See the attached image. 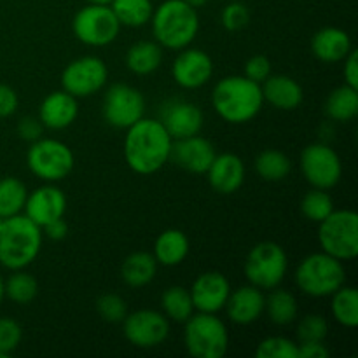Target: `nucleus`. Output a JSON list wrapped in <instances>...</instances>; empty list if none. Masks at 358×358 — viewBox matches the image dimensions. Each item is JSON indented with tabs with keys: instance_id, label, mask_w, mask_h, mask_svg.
I'll return each instance as SVG.
<instances>
[{
	"instance_id": "obj_12",
	"label": "nucleus",
	"mask_w": 358,
	"mask_h": 358,
	"mask_svg": "<svg viewBox=\"0 0 358 358\" xmlns=\"http://www.w3.org/2000/svg\"><path fill=\"white\" fill-rule=\"evenodd\" d=\"M101 112L110 126L128 129L145 114V98L129 84H112L105 93Z\"/></svg>"
},
{
	"instance_id": "obj_50",
	"label": "nucleus",
	"mask_w": 358,
	"mask_h": 358,
	"mask_svg": "<svg viewBox=\"0 0 358 358\" xmlns=\"http://www.w3.org/2000/svg\"><path fill=\"white\" fill-rule=\"evenodd\" d=\"M86 2L87 3H107V6H108V3H110L112 0H86Z\"/></svg>"
},
{
	"instance_id": "obj_2",
	"label": "nucleus",
	"mask_w": 358,
	"mask_h": 358,
	"mask_svg": "<svg viewBox=\"0 0 358 358\" xmlns=\"http://www.w3.org/2000/svg\"><path fill=\"white\" fill-rule=\"evenodd\" d=\"M212 105L219 117L231 124H245L252 121L264 105L261 84L245 76H227L215 84Z\"/></svg>"
},
{
	"instance_id": "obj_35",
	"label": "nucleus",
	"mask_w": 358,
	"mask_h": 358,
	"mask_svg": "<svg viewBox=\"0 0 358 358\" xmlns=\"http://www.w3.org/2000/svg\"><path fill=\"white\" fill-rule=\"evenodd\" d=\"M3 292H6L7 299L24 306L37 297L38 283L34 275L27 273L24 269H16L9 278L3 280Z\"/></svg>"
},
{
	"instance_id": "obj_43",
	"label": "nucleus",
	"mask_w": 358,
	"mask_h": 358,
	"mask_svg": "<svg viewBox=\"0 0 358 358\" xmlns=\"http://www.w3.org/2000/svg\"><path fill=\"white\" fill-rule=\"evenodd\" d=\"M20 98L17 93L7 84H0V119L10 117L17 110Z\"/></svg>"
},
{
	"instance_id": "obj_15",
	"label": "nucleus",
	"mask_w": 358,
	"mask_h": 358,
	"mask_svg": "<svg viewBox=\"0 0 358 358\" xmlns=\"http://www.w3.org/2000/svg\"><path fill=\"white\" fill-rule=\"evenodd\" d=\"M171 76L184 90H198L212 79L213 62L201 49L184 48L173 59Z\"/></svg>"
},
{
	"instance_id": "obj_18",
	"label": "nucleus",
	"mask_w": 358,
	"mask_h": 358,
	"mask_svg": "<svg viewBox=\"0 0 358 358\" xmlns=\"http://www.w3.org/2000/svg\"><path fill=\"white\" fill-rule=\"evenodd\" d=\"M66 212V196L59 187L52 184H45L35 189L31 194L27 196L23 213L37 224L38 227L48 226L52 220L63 219Z\"/></svg>"
},
{
	"instance_id": "obj_48",
	"label": "nucleus",
	"mask_w": 358,
	"mask_h": 358,
	"mask_svg": "<svg viewBox=\"0 0 358 358\" xmlns=\"http://www.w3.org/2000/svg\"><path fill=\"white\" fill-rule=\"evenodd\" d=\"M185 3H189L191 7H194V9H199V7L206 6V3L210 2V0H184Z\"/></svg>"
},
{
	"instance_id": "obj_45",
	"label": "nucleus",
	"mask_w": 358,
	"mask_h": 358,
	"mask_svg": "<svg viewBox=\"0 0 358 358\" xmlns=\"http://www.w3.org/2000/svg\"><path fill=\"white\" fill-rule=\"evenodd\" d=\"M345 69H343V76H345V84L357 87L358 90V52L355 49L350 51V55L345 59Z\"/></svg>"
},
{
	"instance_id": "obj_23",
	"label": "nucleus",
	"mask_w": 358,
	"mask_h": 358,
	"mask_svg": "<svg viewBox=\"0 0 358 358\" xmlns=\"http://www.w3.org/2000/svg\"><path fill=\"white\" fill-rule=\"evenodd\" d=\"M353 49L348 31L336 27H325L311 37V51L320 62H343Z\"/></svg>"
},
{
	"instance_id": "obj_5",
	"label": "nucleus",
	"mask_w": 358,
	"mask_h": 358,
	"mask_svg": "<svg viewBox=\"0 0 358 358\" xmlns=\"http://www.w3.org/2000/svg\"><path fill=\"white\" fill-rule=\"evenodd\" d=\"M346 282L345 266L339 259L317 252L301 261L296 269V283L311 297H329Z\"/></svg>"
},
{
	"instance_id": "obj_9",
	"label": "nucleus",
	"mask_w": 358,
	"mask_h": 358,
	"mask_svg": "<svg viewBox=\"0 0 358 358\" xmlns=\"http://www.w3.org/2000/svg\"><path fill=\"white\" fill-rule=\"evenodd\" d=\"M73 152L66 143L55 138H38L31 142L27 152L28 170L48 184L63 180L73 170Z\"/></svg>"
},
{
	"instance_id": "obj_11",
	"label": "nucleus",
	"mask_w": 358,
	"mask_h": 358,
	"mask_svg": "<svg viewBox=\"0 0 358 358\" xmlns=\"http://www.w3.org/2000/svg\"><path fill=\"white\" fill-rule=\"evenodd\" d=\"M301 171L311 187L329 191L341 180L343 164L334 149L325 143H310L301 152Z\"/></svg>"
},
{
	"instance_id": "obj_33",
	"label": "nucleus",
	"mask_w": 358,
	"mask_h": 358,
	"mask_svg": "<svg viewBox=\"0 0 358 358\" xmlns=\"http://www.w3.org/2000/svg\"><path fill=\"white\" fill-rule=\"evenodd\" d=\"M332 317L339 325L355 329L358 325V292L355 287L343 285L332 294Z\"/></svg>"
},
{
	"instance_id": "obj_13",
	"label": "nucleus",
	"mask_w": 358,
	"mask_h": 358,
	"mask_svg": "<svg viewBox=\"0 0 358 358\" xmlns=\"http://www.w3.org/2000/svg\"><path fill=\"white\" fill-rule=\"evenodd\" d=\"M108 79V69L98 56H83L65 66L62 73L63 91L76 98H87L103 90Z\"/></svg>"
},
{
	"instance_id": "obj_21",
	"label": "nucleus",
	"mask_w": 358,
	"mask_h": 358,
	"mask_svg": "<svg viewBox=\"0 0 358 358\" xmlns=\"http://www.w3.org/2000/svg\"><path fill=\"white\" fill-rule=\"evenodd\" d=\"M206 175L213 191L219 194H233L245 182V164L236 154H217Z\"/></svg>"
},
{
	"instance_id": "obj_32",
	"label": "nucleus",
	"mask_w": 358,
	"mask_h": 358,
	"mask_svg": "<svg viewBox=\"0 0 358 358\" xmlns=\"http://www.w3.org/2000/svg\"><path fill=\"white\" fill-rule=\"evenodd\" d=\"M255 171L262 180L268 182H280L290 173L292 163L289 156L278 149H266L255 157Z\"/></svg>"
},
{
	"instance_id": "obj_42",
	"label": "nucleus",
	"mask_w": 358,
	"mask_h": 358,
	"mask_svg": "<svg viewBox=\"0 0 358 358\" xmlns=\"http://www.w3.org/2000/svg\"><path fill=\"white\" fill-rule=\"evenodd\" d=\"M245 77L254 83L262 84L269 76H271V62L264 55H255L245 63Z\"/></svg>"
},
{
	"instance_id": "obj_29",
	"label": "nucleus",
	"mask_w": 358,
	"mask_h": 358,
	"mask_svg": "<svg viewBox=\"0 0 358 358\" xmlns=\"http://www.w3.org/2000/svg\"><path fill=\"white\" fill-rule=\"evenodd\" d=\"M108 6L114 10L121 27L129 28H140L147 24L154 13L152 0H112Z\"/></svg>"
},
{
	"instance_id": "obj_3",
	"label": "nucleus",
	"mask_w": 358,
	"mask_h": 358,
	"mask_svg": "<svg viewBox=\"0 0 358 358\" xmlns=\"http://www.w3.org/2000/svg\"><path fill=\"white\" fill-rule=\"evenodd\" d=\"M152 35L163 49L180 51L189 48L199 31L198 10L185 3L184 0H164L154 9Z\"/></svg>"
},
{
	"instance_id": "obj_20",
	"label": "nucleus",
	"mask_w": 358,
	"mask_h": 358,
	"mask_svg": "<svg viewBox=\"0 0 358 358\" xmlns=\"http://www.w3.org/2000/svg\"><path fill=\"white\" fill-rule=\"evenodd\" d=\"M264 303L266 296L261 289L254 285H243L238 287L236 290H231L224 310L227 311V317L234 324L250 325L264 313Z\"/></svg>"
},
{
	"instance_id": "obj_19",
	"label": "nucleus",
	"mask_w": 358,
	"mask_h": 358,
	"mask_svg": "<svg viewBox=\"0 0 358 358\" xmlns=\"http://www.w3.org/2000/svg\"><path fill=\"white\" fill-rule=\"evenodd\" d=\"M191 299L194 310L201 313H219L224 310L231 294L229 280L219 271L201 273L191 287Z\"/></svg>"
},
{
	"instance_id": "obj_14",
	"label": "nucleus",
	"mask_w": 358,
	"mask_h": 358,
	"mask_svg": "<svg viewBox=\"0 0 358 358\" xmlns=\"http://www.w3.org/2000/svg\"><path fill=\"white\" fill-rule=\"evenodd\" d=\"M122 332L136 348H156L170 336V322L156 310H138L126 315L122 320Z\"/></svg>"
},
{
	"instance_id": "obj_16",
	"label": "nucleus",
	"mask_w": 358,
	"mask_h": 358,
	"mask_svg": "<svg viewBox=\"0 0 358 358\" xmlns=\"http://www.w3.org/2000/svg\"><path fill=\"white\" fill-rule=\"evenodd\" d=\"M159 121L171 140H180L199 135L205 124V115L196 103L185 100H171L161 108Z\"/></svg>"
},
{
	"instance_id": "obj_49",
	"label": "nucleus",
	"mask_w": 358,
	"mask_h": 358,
	"mask_svg": "<svg viewBox=\"0 0 358 358\" xmlns=\"http://www.w3.org/2000/svg\"><path fill=\"white\" fill-rule=\"evenodd\" d=\"M3 299H6V292H3V278L0 276V304H2Z\"/></svg>"
},
{
	"instance_id": "obj_6",
	"label": "nucleus",
	"mask_w": 358,
	"mask_h": 358,
	"mask_svg": "<svg viewBox=\"0 0 358 358\" xmlns=\"http://www.w3.org/2000/svg\"><path fill=\"white\" fill-rule=\"evenodd\" d=\"M184 345L194 358H222L229 348V332L215 313H192L184 322Z\"/></svg>"
},
{
	"instance_id": "obj_36",
	"label": "nucleus",
	"mask_w": 358,
	"mask_h": 358,
	"mask_svg": "<svg viewBox=\"0 0 358 358\" xmlns=\"http://www.w3.org/2000/svg\"><path fill=\"white\" fill-rule=\"evenodd\" d=\"M301 212L308 220L320 224L325 217L334 212V199L324 189L313 187V191L304 194L303 201H301Z\"/></svg>"
},
{
	"instance_id": "obj_1",
	"label": "nucleus",
	"mask_w": 358,
	"mask_h": 358,
	"mask_svg": "<svg viewBox=\"0 0 358 358\" xmlns=\"http://www.w3.org/2000/svg\"><path fill=\"white\" fill-rule=\"evenodd\" d=\"M171 142L159 119L142 117L126 129V163L138 175L156 173L170 161Z\"/></svg>"
},
{
	"instance_id": "obj_37",
	"label": "nucleus",
	"mask_w": 358,
	"mask_h": 358,
	"mask_svg": "<svg viewBox=\"0 0 358 358\" xmlns=\"http://www.w3.org/2000/svg\"><path fill=\"white\" fill-rule=\"evenodd\" d=\"M257 358H299V345L282 336L262 339L255 348Z\"/></svg>"
},
{
	"instance_id": "obj_46",
	"label": "nucleus",
	"mask_w": 358,
	"mask_h": 358,
	"mask_svg": "<svg viewBox=\"0 0 358 358\" xmlns=\"http://www.w3.org/2000/svg\"><path fill=\"white\" fill-rule=\"evenodd\" d=\"M297 345H299V358H327L331 353L324 341L297 343Z\"/></svg>"
},
{
	"instance_id": "obj_34",
	"label": "nucleus",
	"mask_w": 358,
	"mask_h": 358,
	"mask_svg": "<svg viewBox=\"0 0 358 358\" xmlns=\"http://www.w3.org/2000/svg\"><path fill=\"white\" fill-rule=\"evenodd\" d=\"M27 196L28 191L23 180L16 177L0 178V217L9 219L23 213Z\"/></svg>"
},
{
	"instance_id": "obj_30",
	"label": "nucleus",
	"mask_w": 358,
	"mask_h": 358,
	"mask_svg": "<svg viewBox=\"0 0 358 358\" xmlns=\"http://www.w3.org/2000/svg\"><path fill=\"white\" fill-rule=\"evenodd\" d=\"M161 308H163L164 317L177 324H184L194 313L191 292L180 285H171L164 290L161 296Z\"/></svg>"
},
{
	"instance_id": "obj_27",
	"label": "nucleus",
	"mask_w": 358,
	"mask_h": 358,
	"mask_svg": "<svg viewBox=\"0 0 358 358\" xmlns=\"http://www.w3.org/2000/svg\"><path fill=\"white\" fill-rule=\"evenodd\" d=\"M163 63V48L154 41H140L126 52V66L135 76H150Z\"/></svg>"
},
{
	"instance_id": "obj_7",
	"label": "nucleus",
	"mask_w": 358,
	"mask_h": 358,
	"mask_svg": "<svg viewBox=\"0 0 358 358\" xmlns=\"http://www.w3.org/2000/svg\"><path fill=\"white\" fill-rule=\"evenodd\" d=\"M322 252L339 259L353 261L358 255V215L353 210H334L318 227Z\"/></svg>"
},
{
	"instance_id": "obj_47",
	"label": "nucleus",
	"mask_w": 358,
	"mask_h": 358,
	"mask_svg": "<svg viewBox=\"0 0 358 358\" xmlns=\"http://www.w3.org/2000/svg\"><path fill=\"white\" fill-rule=\"evenodd\" d=\"M42 233H44L49 240L59 241L69 234V226H66V222L63 219L52 220V222H49L48 226L42 227Z\"/></svg>"
},
{
	"instance_id": "obj_28",
	"label": "nucleus",
	"mask_w": 358,
	"mask_h": 358,
	"mask_svg": "<svg viewBox=\"0 0 358 358\" xmlns=\"http://www.w3.org/2000/svg\"><path fill=\"white\" fill-rule=\"evenodd\" d=\"M325 114L338 122L353 121L358 114V90L343 84L329 94L325 101Z\"/></svg>"
},
{
	"instance_id": "obj_24",
	"label": "nucleus",
	"mask_w": 358,
	"mask_h": 358,
	"mask_svg": "<svg viewBox=\"0 0 358 358\" xmlns=\"http://www.w3.org/2000/svg\"><path fill=\"white\" fill-rule=\"evenodd\" d=\"M264 101L278 110H296L303 103V87L289 76H269L261 84Z\"/></svg>"
},
{
	"instance_id": "obj_44",
	"label": "nucleus",
	"mask_w": 358,
	"mask_h": 358,
	"mask_svg": "<svg viewBox=\"0 0 358 358\" xmlns=\"http://www.w3.org/2000/svg\"><path fill=\"white\" fill-rule=\"evenodd\" d=\"M42 131H44V126L38 121V117H23L20 122H17V135L20 138L27 140V142H35L42 136Z\"/></svg>"
},
{
	"instance_id": "obj_22",
	"label": "nucleus",
	"mask_w": 358,
	"mask_h": 358,
	"mask_svg": "<svg viewBox=\"0 0 358 358\" xmlns=\"http://www.w3.org/2000/svg\"><path fill=\"white\" fill-rule=\"evenodd\" d=\"M79 115L77 98L66 91H55L42 100L38 107V121L48 129H65Z\"/></svg>"
},
{
	"instance_id": "obj_51",
	"label": "nucleus",
	"mask_w": 358,
	"mask_h": 358,
	"mask_svg": "<svg viewBox=\"0 0 358 358\" xmlns=\"http://www.w3.org/2000/svg\"><path fill=\"white\" fill-rule=\"evenodd\" d=\"M2 224H3V217H0V227H2Z\"/></svg>"
},
{
	"instance_id": "obj_4",
	"label": "nucleus",
	"mask_w": 358,
	"mask_h": 358,
	"mask_svg": "<svg viewBox=\"0 0 358 358\" xmlns=\"http://www.w3.org/2000/svg\"><path fill=\"white\" fill-rule=\"evenodd\" d=\"M42 236L41 227L24 213L3 219L0 227V264L9 271L28 268L41 254Z\"/></svg>"
},
{
	"instance_id": "obj_40",
	"label": "nucleus",
	"mask_w": 358,
	"mask_h": 358,
	"mask_svg": "<svg viewBox=\"0 0 358 358\" xmlns=\"http://www.w3.org/2000/svg\"><path fill=\"white\" fill-rule=\"evenodd\" d=\"M23 339V329L13 318H0V358L9 357L20 346Z\"/></svg>"
},
{
	"instance_id": "obj_26",
	"label": "nucleus",
	"mask_w": 358,
	"mask_h": 358,
	"mask_svg": "<svg viewBox=\"0 0 358 358\" xmlns=\"http://www.w3.org/2000/svg\"><path fill=\"white\" fill-rule=\"evenodd\" d=\"M157 273V261L149 252H135L128 255L121 266V278L131 289L147 287Z\"/></svg>"
},
{
	"instance_id": "obj_38",
	"label": "nucleus",
	"mask_w": 358,
	"mask_h": 358,
	"mask_svg": "<svg viewBox=\"0 0 358 358\" xmlns=\"http://www.w3.org/2000/svg\"><path fill=\"white\" fill-rule=\"evenodd\" d=\"M329 334V324L322 315H306L301 318L297 325V339L299 343H311V341H325Z\"/></svg>"
},
{
	"instance_id": "obj_31",
	"label": "nucleus",
	"mask_w": 358,
	"mask_h": 358,
	"mask_svg": "<svg viewBox=\"0 0 358 358\" xmlns=\"http://www.w3.org/2000/svg\"><path fill=\"white\" fill-rule=\"evenodd\" d=\"M264 311L273 324L289 325L297 318L299 308H297L296 297L289 290H282L276 287V289H271V294L266 297Z\"/></svg>"
},
{
	"instance_id": "obj_17",
	"label": "nucleus",
	"mask_w": 358,
	"mask_h": 358,
	"mask_svg": "<svg viewBox=\"0 0 358 358\" xmlns=\"http://www.w3.org/2000/svg\"><path fill=\"white\" fill-rule=\"evenodd\" d=\"M215 156V147L205 136L192 135L187 136V138L171 142L170 161H173L177 166H180L185 171H191V173H206Z\"/></svg>"
},
{
	"instance_id": "obj_25",
	"label": "nucleus",
	"mask_w": 358,
	"mask_h": 358,
	"mask_svg": "<svg viewBox=\"0 0 358 358\" xmlns=\"http://www.w3.org/2000/svg\"><path fill=\"white\" fill-rule=\"evenodd\" d=\"M191 250L187 234L182 233L180 229H166L156 238L154 243V259L157 264L173 268V266L182 264Z\"/></svg>"
},
{
	"instance_id": "obj_8",
	"label": "nucleus",
	"mask_w": 358,
	"mask_h": 358,
	"mask_svg": "<svg viewBox=\"0 0 358 358\" xmlns=\"http://www.w3.org/2000/svg\"><path fill=\"white\" fill-rule=\"evenodd\" d=\"M289 269V257L283 247L275 241L257 243L247 255L245 276L250 285L261 290L276 289L283 282Z\"/></svg>"
},
{
	"instance_id": "obj_10",
	"label": "nucleus",
	"mask_w": 358,
	"mask_h": 358,
	"mask_svg": "<svg viewBox=\"0 0 358 358\" xmlns=\"http://www.w3.org/2000/svg\"><path fill=\"white\" fill-rule=\"evenodd\" d=\"M72 30L77 41L91 48L112 44L121 31V23L107 3H87L76 13Z\"/></svg>"
},
{
	"instance_id": "obj_39",
	"label": "nucleus",
	"mask_w": 358,
	"mask_h": 358,
	"mask_svg": "<svg viewBox=\"0 0 358 358\" xmlns=\"http://www.w3.org/2000/svg\"><path fill=\"white\" fill-rule=\"evenodd\" d=\"M96 311L108 324H119L128 315V306L117 294H103L96 299Z\"/></svg>"
},
{
	"instance_id": "obj_41",
	"label": "nucleus",
	"mask_w": 358,
	"mask_h": 358,
	"mask_svg": "<svg viewBox=\"0 0 358 358\" xmlns=\"http://www.w3.org/2000/svg\"><path fill=\"white\" fill-rule=\"evenodd\" d=\"M220 21H222V27L229 31L243 30L250 21V10L240 0H229L220 14Z\"/></svg>"
}]
</instances>
